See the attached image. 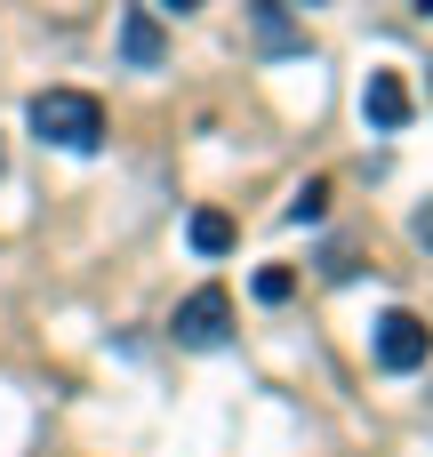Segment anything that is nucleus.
Instances as JSON below:
<instances>
[{"label":"nucleus","mask_w":433,"mask_h":457,"mask_svg":"<svg viewBox=\"0 0 433 457\" xmlns=\"http://www.w3.org/2000/svg\"><path fill=\"white\" fill-rule=\"evenodd\" d=\"M32 137L56 153H96L104 145V104L88 88H40L32 96Z\"/></svg>","instance_id":"1"},{"label":"nucleus","mask_w":433,"mask_h":457,"mask_svg":"<svg viewBox=\"0 0 433 457\" xmlns=\"http://www.w3.org/2000/svg\"><path fill=\"white\" fill-rule=\"evenodd\" d=\"M169 337H177V345H193V353H217V345L233 337V297H225L217 281H209V289H193V297L177 305Z\"/></svg>","instance_id":"2"},{"label":"nucleus","mask_w":433,"mask_h":457,"mask_svg":"<svg viewBox=\"0 0 433 457\" xmlns=\"http://www.w3.org/2000/svg\"><path fill=\"white\" fill-rule=\"evenodd\" d=\"M426 361H433V329L418 313H386V321H378V370L410 378V370H426Z\"/></svg>","instance_id":"3"},{"label":"nucleus","mask_w":433,"mask_h":457,"mask_svg":"<svg viewBox=\"0 0 433 457\" xmlns=\"http://www.w3.org/2000/svg\"><path fill=\"white\" fill-rule=\"evenodd\" d=\"M362 112H370V129H410V80L402 72H370V88H362Z\"/></svg>","instance_id":"4"},{"label":"nucleus","mask_w":433,"mask_h":457,"mask_svg":"<svg viewBox=\"0 0 433 457\" xmlns=\"http://www.w3.org/2000/svg\"><path fill=\"white\" fill-rule=\"evenodd\" d=\"M121 56H129L137 72H153V64L169 56V40H161V24H153V8H129V16H121Z\"/></svg>","instance_id":"5"},{"label":"nucleus","mask_w":433,"mask_h":457,"mask_svg":"<svg viewBox=\"0 0 433 457\" xmlns=\"http://www.w3.org/2000/svg\"><path fill=\"white\" fill-rule=\"evenodd\" d=\"M185 241H193L201 257H225V249H233V217H225V209H193Z\"/></svg>","instance_id":"6"},{"label":"nucleus","mask_w":433,"mask_h":457,"mask_svg":"<svg viewBox=\"0 0 433 457\" xmlns=\"http://www.w3.org/2000/svg\"><path fill=\"white\" fill-rule=\"evenodd\" d=\"M321 209H329V185H305V193H297L281 217H289V225H321Z\"/></svg>","instance_id":"7"},{"label":"nucleus","mask_w":433,"mask_h":457,"mask_svg":"<svg viewBox=\"0 0 433 457\" xmlns=\"http://www.w3.org/2000/svg\"><path fill=\"white\" fill-rule=\"evenodd\" d=\"M289 289H297L289 265H265V273H257V297H265V305H289Z\"/></svg>","instance_id":"8"},{"label":"nucleus","mask_w":433,"mask_h":457,"mask_svg":"<svg viewBox=\"0 0 433 457\" xmlns=\"http://www.w3.org/2000/svg\"><path fill=\"white\" fill-rule=\"evenodd\" d=\"M257 32H265V48H297V32H289V24H281V8H273V0H265V8H257Z\"/></svg>","instance_id":"9"},{"label":"nucleus","mask_w":433,"mask_h":457,"mask_svg":"<svg viewBox=\"0 0 433 457\" xmlns=\"http://www.w3.org/2000/svg\"><path fill=\"white\" fill-rule=\"evenodd\" d=\"M410 233H418V249H433V201L418 209V217H410Z\"/></svg>","instance_id":"10"},{"label":"nucleus","mask_w":433,"mask_h":457,"mask_svg":"<svg viewBox=\"0 0 433 457\" xmlns=\"http://www.w3.org/2000/svg\"><path fill=\"white\" fill-rule=\"evenodd\" d=\"M273 8H321V0H273Z\"/></svg>","instance_id":"11"},{"label":"nucleus","mask_w":433,"mask_h":457,"mask_svg":"<svg viewBox=\"0 0 433 457\" xmlns=\"http://www.w3.org/2000/svg\"><path fill=\"white\" fill-rule=\"evenodd\" d=\"M161 8H177V16H185V8H201V0H161Z\"/></svg>","instance_id":"12"},{"label":"nucleus","mask_w":433,"mask_h":457,"mask_svg":"<svg viewBox=\"0 0 433 457\" xmlns=\"http://www.w3.org/2000/svg\"><path fill=\"white\" fill-rule=\"evenodd\" d=\"M0 169H8V145H0Z\"/></svg>","instance_id":"13"},{"label":"nucleus","mask_w":433,"mask_h":457,"mask_svg":"<svg viewBox=\"0 0 433 457\" xmlns=\"http://www.w3.org/2000/svg\"><path fill=\"white\" fill-rule=\"evenodd\" d=\"M418 8H426V16H433V0H418Z\"/></svg>","instance_id":"14"}]
</instances>
